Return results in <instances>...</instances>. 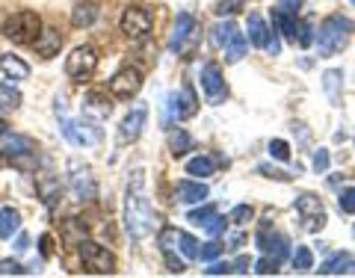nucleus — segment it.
I'll return each mask as SVG.
<instances>
[{
  "label": "nucleus",
  "instance_id": "09e8293b",
  "mask_svg": "<svg viewBox=\"0 0 355 278\" xmlns=\"http://www.w3.org/2000/svg\"><path fill=\"white\" fill-rule=\"evenodd\" d=\"M207 275H228L231 272V263L228 261H210V266L205 270Z\"/></svg>",
  "mask_w": 355,
  "mask_h": 278
},
{
  "label": "nucleus",
  "instance_id": "4c0bfd02",
  "mask_svg": "<svg viewBox=\"0 0 355 278\" xmlns=\"http://www.w3.org/2000/svg\"><path fill=\"white\" fill-rule=\"evenodd\" d=\"M263 51L266 53H270V57H279V53H282V39H279V30H270V33H266V44H263Z\"/></svg>",
  "mask_w": 355,
  "mask_h": 278
},
{
  "label": "nucleus",
  "instance_id": "39448f33",
  "mask_svg": "<svg viewBox=\"0 0 355 278\" xmlns=\"http://www.w3.org/2000/svg\"><path fill=\"white\" fill-rule=\"evenodd\" d=\"M95 69H98V51L92 48V44H80V48H74L71 57L65 60V74H69L74 83L89 80V77L95 74Z\"/></svg>",
  "mask_w": 355,
  "mask_h": 278
},
{
  "label": "nucleus",
  "instance_id": "7c9ffc66",
  "mask_svg": "<svg viewBox=\"0 0 355 278\" xmlns=\"http://www.w3.org/2000/svg\"><path fill=\"white\" fill-rule=\"evenodd\" d=\"M234 24H231V21H219V24L214 27V30H210V33H214V44H216V48L222 51V48H225V44L231 42V36H234Z\"/></svg>",
  "mask_w": 355,
  "mask_h": 278
},
{
  "label": "nucleus",
  "instance_id": "423d86ee",
  "mask_svg": "<svg viewBox=\"0 0 355 278\" xmlns=\"http://www.w3.org/2000/svg\"><path fill=\"white\" fill-rule=\"evenodd\" d=\"M119 27L128 39H146L151 33V27H154V15L146 6H128L125 12H121Z\"/></svg>",
  "mask_w": 355,
  "mask_h": 278
},
{
  "label": "nucleus",
  "instance_id": "a18cd8bd",
  "mask_svg": "<svg viewBox=\"0 0 355 278\" xmlns=\"http://www.w3.org/2000/svg\"><path fill=\"white\" fill-rule=\"evenodd\" d=\"M24 272H30V270H24V266L15 261H0V275H24Z\"/></svg>",
  "mask_w": 355,
  "mask_h": 278
},
{
  "label": "nucleus",
  "instance_id": "5701e85b",
  "mask_svg": "<svg viewBox=\"0 0 355 278\" xmlns=\"http://www.w3.org/2000/svg\"><path fill=\"white\" fill-rule=\"evenodd\" d=\"M169 151L175 157H184L187 151H193V137L184 128H172L169 130Z\"/></svg>",
  "mask_w": 355,
  "mask_h": 278
},
{
  "label": "nucleus",
  "instance_id": "4468645a",
  "mask_svg": "<svg viewBox=\"0 0 355 278\" xmlns=\"http://www.w3.org/2000/svg\"><path fill=\"white\" fill-rule=\"evenodd\" d=\"M62 137L77 148H89V146H95L98 142V137L86 130L83 121H74V119H65V116H62Z\"/></svg>",
  "mask_w": 355,
  "mask_h": 278
},
{
  "label": "nucleus",
  "instance_id": "b1692460",
  "mask_svg": "<svg viewBox=\"0 0 355 278\" xmlns=\"http://www.w3.org/2000/svg\"><path fill=\"white\" fill-rule=\"evenodd\" d=\"M222 51H225V60L228 62H240L243 57H246V51H249V39L243 36L240 30H234V36H231V42Z\"/></svg>",
  "mask_w": 355,
  "mask_h": 278
},
{
  "label": "nucleus",
  "instance_id": "f8f14e48",
  "mask_svg": "<svg viewBox=\"0 0 355 278\" xmlns=\"http://www.w3.org/2000/svg\"><path fill=\"white\" fill-rule=\"evenodd\" d=\"M196 110H198V101H196V92H193L190 83H184L181 92L169 95V116L172 119H178V121L190 119V116H196Z\"/></svg>",
  "mask_w": 355,
  "mask_h": 278
},
{
  "label": "nucleus",
  "instance_id": "864d4df0",
  "mask_svg": "<svg viewBox=\"0 0 355 278\" xmlns=\"http://www.w3.org/2000/svg\"><path fill=\"white\" fill-rule=\"evenodd\" d=\"M39 243H42V254H44V258H51V252H53V249H51V237H48V234H42Z\"/></svg>",
  "mask_w": 355,
  "mask_h": 278
},
{
  "label": "nucleus",
  "instance_id": "6ab92c4d",
  "mask_svg": "<svg viewBox=\"0 0 355 278\" xmlns=\"http://www.w3.org/2000/svg\"><path fill=\"white\" fill-rule=\"evenodd\" d=\"M0 71H3L6 77H12V80H27L30 65L21 57H15V53H3V57H0Z\"/></svg>",
  "mask_w": 355,
  "mask_h": 278
},
{
  "label": "nucleus",
  "instance_id": "2f4dec72",
  "mask_svg": "<svg viewBox=\"0 0 355 278\" xmlns=\"http://www.w3.org/2000/svg\"><path fill=\"white\" fill-rule=\"evenodd\" d=\"M340 80H343V71H338V69H331V71L323 74V86H326V95H329L331 104H338V86H340Z\"/></svg>",
  "mask_w": 355,
  "mask_h": 278
},
{
  "label": "nucleus",
  "instance_id": "3c124183",
  "mask_svg": "<svg viewBox=\"0 0 355 278\" xmlns=\"http://www.w3.org/2000/svg\"><path fill=\"white\" fill-rule=\"evenodd\" d=\"M275 9H282V12H287V15H299L302 0H279V6H275Z\"/></svg>",
  "mask_w": 355,
  "mask_h": 278
},
{
  "label": "nucleus",
  "instance_id": "4d7b16f0",
  "mask_svg": "<svg viewBox=\"0 0 355 278\" xmlns=\"http://www.w3.org/2000/svg\"><path fill=\"white\" fill-rule=\"evenodd\" d=\"M6 128H9V125H6V121H3V119H0V133H6Z\"/></svg>",
  "mask_w": 355,
  "mask_h": 278
},
{
  "label": "nucleus",
  "instance_id": "f257e3e1",
  "mask_svg": "<svg viewBox=\"0 0 355 278\" xmlns=\"http://www.w3.org/2000/svg\"><path fill=\"white\" fill-rule=\"evenodd\" d=\"M151 225H154V214L146 193V172L133 169L125 196V228L133 240H146L151 234Z\"/></svg>",
  "mask_w": 355,
  "mask_h": 278
},
{
  "label": "nucleus",
  "instance_id": "bb28decb",
  "mask_svg": "<svg viewBox=\"0 0 355 278\" xmlns=\"http://www.w3.org/2000/svg\"><path fill=\"white\" fill-rule=\"evenodd\" d=\"M266 33H270L266 21L258 12H252L249 15V42L254 44V48H263V44H266Z\"/></svg>",
  "mask_w": 355,
  "mask_h": 278
},
{
  "label": "nucleus",
  "instance_id": "ea45409f",
  "mask_svg": "<svg viewBox=\"0 0 355 278\" xmlns=\"http://www.w3.org/2000/svg\"><path fill=\"white\" fill-rule=\"evenodd\" d=\"M202 228L207 231L210 237H216V234H222V231H225V219H222L219 214H214V216H207V219H205V225H202Z\"/></svg>",
  "mask_w": 355,
  "mask_h": 278
},
{
  "label": "nucleus",
  "instance_id": "a211bd4d",
  "mask_svg": "<svg viewBox=\"0 0 355 278\" xmlns=\"http://www.w3.org/2000/svg\"><path fill=\"white\" fill-rule=\"evenodd\" d=\"M71 190H74V198H77V202H92V198L98 196V186H95V181H92V175H89V169L74 172V177H71Z\"/></svg>",
  "mask_w": 355,
  "mask_h": 278
},
{
  "label": "nucleus",
  "instance_id": "5fc2aeb1",
  "mask_svg": "<svg viewBox=\"0 0 355 278\" xmlns=\"http://www.w3.org/2000/svg\"><path fill=\"white\" fill-rule=\"evenodd\" d=\"M27 243H30L27 237H18V246H15V249H18V252H24V249H27Z\"/></svg>",
  "mask_w": 355,
  "mask_h": 278
},
{
  "label": "nucleus",
  "instance_id": "a878e982",
  "mask_svg": "<svg viewBox=\"0 0 355 278\" xmlns=\"http://www.w3.org/2000/svg\"><path fill=\"white\" fill-rule=\"evenodd\" d=\"M272 27L279 30L284 39L296 42V15H287V12H282V9H275L272 12Z\"/></svg>",
  "mask_w": 355,
  "mask_h": 278
},
{
  "label": "nucleus",
  "instance_id": "e433bc0d",
  "mask_svg": "<svg viewBox=\"0 0 355 278\" xmlns=\"http://www.w3.org/2000/svg\"><path fill=\"white\" fill-rule=\"evenodd\" d=\"M254 216V210L249 207V205H237L234 210H231V216H228V222H234V225H246V222Z\"/></svg>",
  "mask_w": 355,
  "mask_h": 278
},
{
  "label": "nucleus",
  "instance_id": "393cba45",
  "mask_svg": "<svg viewBox=\"0 0 355 278\" xmlns=\"http://www.w3.org/2000/svg\"><path fill=\"white\" fill-rule=\"evenodd\" d=\"M216 166H219V160L207 157V154H198V157H193L190 163H187V175H193V177H207V175L216 172Z\"/></svg>",
  "mask_w": 355,
  "mask_h": 278
},
{
  "label": "nucleus",
  "instance_id": "c03bdc74",
  "mask_svg": "<svg viewBox=\"0 0 355 278\" xmlns=\"http://www.w3.org/2000/svg\"><path fill=\"white\" fill-rule=\"evenodd\" d=\"M178 243H181V252L187 254V258H198V243L190 234H181V237H178Z\"/></svg>",
  "mask_w": 355,
  "mask_h": 278
},
{
  "label": "nucleus",
  "instance_id": "412c9836",
  "mask_svg": "<svg viewBox=\"0 0 355 278\" xmlns=\"http://www.w3.org/2000/svg\"><path fill=\"white\" fill-rule=\"evenodd\" d=\"M98 15H101V9H98V3H77L71 9V24L74 27H92Z\"/></svg>",
  "mask_w": 355,
  "mask_h": 278
},
{
  "label": "nucleus",
  "instance_id": "58836bf2",
  "mask_svg": "<svg viewBox=\"0 0 355 278\" xmlns=\"http://www.w3.org/2000/svg\"><path fill=\"white\" fill-rule=\"evenodd\" d=\"M240 9H243V0H219V3H216V15H222V18H225V15H237Z\"/></svg>",
  "mask_w": 355,
  "mask_h": 278
},
{
  "label": "nucleus",
  "instance_id": "cd10ccee",
  "mask_svg": "<svg viewBox=\"0 0 355 278\" xmlns=\"http://www.w3.org/2000/svg\"><path fill=\"white\" fill-rule=\"evenodd\" d=\"M21 107V92L12 83H0V110H18Z\"/></svg>",
  "mask_w": 355,
  "mask_h": 278
},
{
  "label": "nucleus",
  "instance_id": "1a4fd4ad",
  "mask_svg": "<svg viewBox=\"0 0 355 278\" xmlns=\"http://www.w3.org/2000/svg\"><path fill=\"white\" fill-rule=\"evenodd\" d=\"M30 154H36V142L21 133H0V157L24 163Z\"/></svg>",
  "mask_w": 355,
  "mask_h": 278
},
{
  "label": "nucleus",
  "instance_id": "aec40b11",
  "mask_svg": "<svg viewBox=\"0 0 355 278\" xmlns=\"http://www.w3.org/2000/svg\"><path fill=\"white\" fill-rule=\"evenodd\" d=\"M349 272H355V261L349 254H335V258H329L320 266V275H349Z\"/></svg>",
  "mask_w": 355,
  "mask_h": 278
},
{
  "label": "nucleus",
  "instance_id": "dca6fc26",
  "mask_svg": "<svg viewBox=\"0 0 355 278\" xmlns=\"http://www.w3.org/2000/svg\"><path fill=\"white\" fill-rule=\"evenodd\" d=\"M110 101L104 92H89L83 98V119H92V121H104L110 116Z\"/></svg>",
  "mask_w": 355,
  "mask_h": 278
},
{
  "label": "nucleus",
  "instance_id": "37998d69",
  "mask_svg": "<svg viewBox=\"0 0 355 278\" xmlns=\"http://www.w3.org/2000/svg\"><path fill=\"white\" fill-rule=\"evenodd\" d=\"M254 272H258V275H275V272H279V261L261 258L258 263H254Z\"/></svg>",
  "mask_w": 355,
  "mask_h": 278
},
{
  "label": "nucleus",
  "instance_id": "72a5a7b5",
  "mask_svg": "<svg viewBox=\"0 0 355 278\" xmlns=\"http://www.w3.org/2000/svg\"><path fill=\"white\" fill-rule=\"evenodd\" d=\"M338 207H340V214H349V216H355V186H347V190L340 193V198H338Z\"/></svg>",
  "mask_w": 355,
  "mask_h": 278
},
{
  "label": "nucleus",
  "instance_id": "c756f323",
  "mask_svg": "<svg viewBox=\"0 0 355 278\" xmlns=\"http://www.w3.org/2000/svg\"><path fill=\"white\" fill-rule=\"evenodd\" d=\"M291 263H293V270H296V272H308L311 266H314V254H311L308 246H296Z\"/></svg>",
  "mask_w": 355,
  "mask_h": 278
},
{
  "label": "nucleus",
  "instance_id": "c9c22d12",
  "mask_svg": "<svg viewBox=\"0 0 355 278\" xmlns=\"http://www.w3.org/2000/svg\"><path fill=\"white\" fill-rule=\"evenodd\" d=\"M296 42H299V48H311V44H314L308 21H296Z\"/></svg>",
  "mask_w": 355,
  "mask_h": 278
},
{
  "label": "nucleus",
  "instance_id": "603ef678",
  "mask_svg": "<svg viewBox=\"0 0 355 278\" xmlns=\"http://www.w3.org/2000/svg\"><path fill=\"white\" fill-rule=\"evenodd\" d=\"M249 266H252V263H249V258H246V254H243V258H237V263L231 266V272H240V275H246V272H249Z\"/></svg>",
  "mask_w": 355,
  "mask_h": 278
},
{
  "label": "nucleus",
  "instance_id": "9b49d317",
  "mask_svg": "<svg viewBox=\"0 0 355 278\" xmlns=\"http://www.w3.org/2000/svg\"><path fill=\"white\" fill-rule=\"evenodd\" d=\"M146 119H148V107L146 104H137L130 110V113L125 116V121H121V128H119V142H121V146L139 139L142 128H146Z\"/></svg>",
  "mask_w": 355,
  "mask_h": 278
},
{
  "label": "nucleus",
  "instance_id": "7ed1b4c3",
  "mask_svg": "<svg viewBox=\"0 0 355 278\" xmlns=\"http://www.w3.org/2000/svg\"><path fill=\"white\" fill-rule=\"evenodd\" d=\"M39 30H42V18L36 12H30V9H24V12H15L12 18H6L3 36L12 44H33Z\"/></svg>",
  "mask_w": 355,
  "mask_h": 278
},
{
  "label": "nucleus",
  "instance_id": "c85d7f7f",
  "mask_svg": "<svg viewBox=\"0 0 355 278\" xmlns=\"http://www.w3.org/2000/svg\"><path fill=\"white\" fill-rule=\"evenodd\" d=\"M263 252H270V258L272 261H284L287 258V237H282V234H272L270 240H266V249Z\"/></svg>",
  "mask_w": 355,
  "mask_h": 278
},
{
  "label": "nucleus",
  "instance_id": "79ce46f5",
  "mask_svg": "<svg viewBox=\"0 0 355 278\" xmlns=\"http://www.w3.org/2000/svg\"><path fill=\"white\" fill-rule=\"evenodd\" d=\"M270 154L275 160H287V157H291V146H287L284 139H272L270 142Z\"/></svg>",
  "mask_w": 355,
  "mask_h": 278
},
{
  "label": "nucleus",
  "instance_id": "9d476101",
  "mask_svg": "<svg viewBox=\"0 0 355 278\" xmlns=\"http://www.w3.org/2000/svg\"><path fill=\"white\" fill-rule=\"evenodd\" d=\"M296 210H299V216L305 219V228L308 231H320L326 225V207L323 202L314 196V193H302L296 198Z\"/></svg>",
  "mask_w": 355,
  "mask_h": 278
},
{
  "label": "nucleus",
  "instance_id": "ddd939ff",
  "mask_svg": "<svg viewBox=\"0 0 355 278\" xmlns=\"http://www.w3.org/2000/svg\"><path fill=\"white\" fill-rule=\"evenodd\" d=\"M198 39V27H196V18L190 12H181L175 21V33H172V51H187L190 44Z\"/></svg>",
  "mask_w": 355,
  "mask_h": 278
},
{
  "label": "nucleus",
  "instance_id": "473e14b6",
  "mask_svg": "<svg viewBox=\"0 0 355 278\" xmlns=\"http://www.w3.org/2000/svg\"><path fill=\"white\" fill-rule=\"evenodd\" d=\"M178 237H181V231H178V228H163L160 237H157L160 249H163V252H175V249H178Z\"/></svg>",
  "mask_w": 355,
  "mask_h": 278
},
{
  "label": "nucleus",
  "instance_id": "8fccbe9b",
  "mask_svg": "<svg viewBox=\"0 0 355 278\" xmlns=\"http://www.w3.org/2000/svg\"><path fill=\"white\" fill-rule=\"evenodd\" d=\"M258 172L261 175H266V177H275V181H291V175H287V172H282V169H272V166H258Z\"/></svg>",
  "mask_w": 355,
  "mask_h": 278
},
{
  "label": "nucleus",
  "instance_id": "de8ad7c7",
  "mask_svg": "<svg viewBox=\"0 0 355 278\" xmlns=\"http://www.w3.org/2000/svg\"><path fill=\"white\" fill-rule=\"evenodd\" d=\"M163 254H166V266H169V272H175V275L187 272V263H184V261H178V258H175V252H163Z\"/></svg>",
  "mask_w": 355,
  "mask_h": 278
},
{
  "label": "nucleus",
  "instance_id": "f3484780",
  "mask_svg": "<svg viewBox=\"0 0 355 278\" xmlns=\"http://www.w3.org/2000/svg\"><path fill=\"white\" fill-rule=\"evenodd\" d=\"M175 198L181 205H198V202L207 198V186L202 181H181L178 190H175Z\"/></svg>",
  "mask_w": 355,
  "mask_h": 278
},
{
  "label": "nucleus",
  "instance_id": "20e7f679",
  "mask_svg": "<svg viewBox=\"0 0 355 278\" xmlns=\"http://www.w3.org/2000/svg\"><path fill=\"white\" fill-rule=\"evenodd\" d=\"M77 254H80V261L89 272H95V275H113L116 272V258H113V252H107L104 246H98L95 240H80L77 243Z\"/></svg>",
  "mask_w": 355,
  "mask_h": 278
},
{
  "label": "nucleus",
  "instance_id": "f03ea898",
  "mask_svg": "<svg viewBox=\"0 0 355 278\" xmlns=\"http://www.w3.org/2000/svg\"><path fill=\"white\" fill-rule=\"evenodd\" d=\"M349 33H352V24L343 15H329L323 24H320V33H317V51L320 57H335L347 48L349 42Z\"/></svg>",
  "mask_w": 355,
  "mask_h": 278
},
{
  "label": "nucleus",
  "instance_id": "6e6d98bb",
  "mask_svg": "<svg viewBox=\"0 0 355 278\" xmlns=\"http://www.w3.org/2000/svg\"><path fill=\"white\" fill-rule=\"evenodd\" d=\"M240 243H243V237L237 234V237H231V249H240Z\"/></svg>",
  "mask_w": 355,
  "mask_h": 278
},
{
  "label": "nucleus",
  "instance_id": "6e6552de",
  "mask_svg": "<svg viewBox=\"0 0 355 278\" xmlns=\"http://www.w3.org/2000/svg\"><path fill=\"white\" fill-rule=\"evenodd\" d=\"M202 89H205L207 104H214V107H219L228 98L225 77H222V69H219L216 62H207L205 69H202Z\"/></svg>",
  "mask_w": 355,
  "mask_h": 278
},
{
  "label": "nucleus",
  "instance_id": "49530a36",
  "mask_svg": "<svg viewBox=\"0 0 355 278\" xmlns=\"http://www.w3.org/2000/svg\"><path fill=\"white\" fill-rule=\"evenodd\" d=\"M329 169V151L326 148H320V151H314V172L317 175H323Z\"/></svg>",
  "mask_w": 355,
  "mask_h": 278
},
{
  "label": "nucleus",
  "instance_id": "f704fd0d",
  "mask_svg": "<svg viewBox=\"0 0 355 278\" xmlns=\"http://www.w3.org/2000/svg\"><path fill=\"white\" fill-rule=\"evenodd\" d=\"M214 214H216V207H214V205H205V207H198V210H190V214H187V222H193V225L202 228L205 219L214 216Z\"/></svg>",
  "mask_w": 355,
  "mask_h": 278
},
{
  "label": "nucleus",
  "instance_id": "2eb2a0df",
  "mask_svg": "<svg viewBox=\"0 0 355 278\" xmlns=\"http://www.w3.org/2000/svg\"><path fill=\"white\" fill-rule=\"evenodd\" d=\"M33 48H36V53L42 60H51V57H57L60 48H62V36H60V30H39V36L33 39Z\"/></svg>",
  "mask_w": 355,
  "mask_h": 278
},
{
  "label": "nucleus",
  "instance_id": "4be33fe9",
  "mask_svg": "<svg viewBox=\"0 0 355 278\" xmlns=\"http://www.w3.org/2000/svg\"><path fill=\"white\" fill-rule=\"evenodd\" d=\"M21 228V214L12 207H0V240H9L12 234H18Z\"/></svg>",
  "mask_w": 355,
  "mask_h": 278
},
{
  "label": "nucleus",
  "instance_id": "13d9d810",
  "mask_svg": "<svg viewBox=\"0 0 355 278\" xmlns=\"http://www.w3.org/2000/svg\"><path fill=\"white\" fill-rule=\"evenodd\" d=\"M352 234H355V228H352Z\"/></svg>",
  "mask_w": 355,
  "mask_h": 278
},
{
  "label": "nucleus",
  "instance_id": "0eeeda50",
  "mask_svg": "<svg viewBox=\"0 0 355 278\" xmlns=\"http://www.w3.org/2000/svg\"><path fill=\"white\" fill-rule=\"evenodd\" d=\"M110 95L113 98H121V101H128V98H133L142 89V71L137 69V65H125V69H119L113 77H110Z\"/></svg>",
  "mask_w": 355,
  "mask_h": 278
},
{
  "label": "nucleus",
  "instance_id": "a19ab883",
  "mask_svg": "<svg viewBox=\"0 0 355 278\" xmlns=\"http://www.w3.org/2000/svg\"><path fill=\"white\" fill-rule=\"evenodd\" d=\"M219 252H222V246H219L216 240H210V243H205V249H198V261L210 263V261H216V258H219Z\"/></svg>",
  "mask_w": 355,
  "mask_h": 278
}]
</instances>
